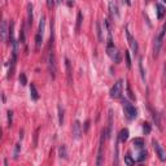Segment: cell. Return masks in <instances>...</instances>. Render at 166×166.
Segmentation results:
<instances>
[{
	"label": "cell",
	"instance_id": "cell-13",
	"mask_svg": "<svg viewBox=\"0 0 166 166\" xmlns=\"http://www.w3.org/2000/svg\"><path fill=\"white\" fill-rule=\"evenodd\" d=\"M109 10H110V15L112 17H118L120 16V12H118V7L114 1H110L109 3Z\"/></svg>",
	"mask_w": 166,
	"mask_h": 166
},
{
	"label": "cell",
	"instance_id": "cell-21",
	"mask_svg": "<svg viewBox=\"0 0 166 166\" xmlns=\"http://www.w3.org/2000/svg\"><path fill=\"white\" fill-rule=\"evenodd\" d=\"M96 33H98V39L101 43L104 40V38H103V30H101V24L99 21L96 22Z\"/></svg>",
	"mask_w": 166,
	"mask_h": 166
},
{
	"label": "cell",
	"instance_id": "cell-10",
	"mask_svg": "<svg viewBox=\"0 0 166 166\" xmlns=\"http://www.w3.org/2000/svg\"><path fill=\"white\" fill-rule=\"evenodd\" d=\"M65 68H66V77H68L69 84H73V70H71V64L68 57H65Z\"/></svg>",
	"mask_w": 166,
	"mask_h": 166
},
{
	"label": "cell",
	"instance_id": "cell-23",
	"mask_svg": "<svg viewBox=\"0 0 166 166\" xmlns=\"http://www.w3.org/2000/svg\"><path fill=\"white\" fill-rule=\"evenodd\" d=\"M57 110H59V123H60V126H62L64 124V109L61 105L57 107Z\"/></svg>",
	"mask_w": 166,
	"mask_h": 166
},
{
	"label": "cell",
	"instance_id": "cell-6",
	"mask_svg": "<svg viewBox=\"0 0 166 166\" xmlns=\"http://www.w3.org/2000/svg\"><path fill=\"white\" fill-rule=\"evenodd\" d=\"M107 138V131L103 130L101 131V138H100V144H99V151H98V160H96V165L100 166L103 164V148H104V140Z\"/></svg>",
	"mask_w": 166,
	"mask_h": 166
},
{
	"label": "cell",
	"instance_id": "cell-19",
	"mask_svg": "<svg viewBox=\"0 0 166 166\" xmlns=\"http://www.w3.org/2000/svg\"><path fill=\"white\" fill-rule=\"evenodd\" d=\"M132 144H134L135 148L142 149L143 147H144V139H143V138H135V139L132 140Z\"/></svg>",
	"mask_w": 166,
	"mask_h": 166
},
{
	"label": "cell",
	"instance_id": "cell-7",
	"mask_svg": "<svg viewBox=\"0 0 166 166\" xmlns=\"http://www.w3.org/2000/svg\"><path fill=\"white\" fill-rule=\"evenodd\" d=\"M152 144H153V148H154V151H156L158 158L161 160V161H166V152L164 151V148L160 145V143L157 142V140H153V142H152Z\"/></svg>",
	"mask_w": 166,
	"mask_h": 166
},
{
	"label": "cell",
	"instance_id": "cell-27",
	"mask_svg": "<svg viewBox=\"0 0 166 166\" xmlns=\"http://www.w3.org/2000/svg\"><path fill=\"white\" fill-rule=\"evenodd\" d=\"M124 56H126V66L129 69H131V59H130L129 51H124Z\"/></svg>",
	"mask_w": 166,
	"mask_h": 166
},
{
	"label": "cell",
	"instance_id": "cell-28",
	"mask_svg": "<svg viewBox=\"0 0 166 166\" xmlns=\"http://www.w3.org/2000/svg\"><path fill=\"white\" fill-rule=\"evenodd\" d=\"M143 132H144L145 135H148L149 132H151V124L147 123V122L143 123Z\"/></svg>",
	"mask_w": 166,
	"mask_h": 166
},
{
	"label": "cell",
	"instance_id": "cell-24",
	"mask_svg": "<svg viewBox=\"0 0 166 166\" xmlns=\"http://www.w3.org/2000/svg\"><path fill=\"white\" fill-rule=\"evenodd\" d=\"M139 70H140V74H142V79L145 82V71H144V68H143V59L142 57L139 59Z\"/></svg>",
	"mask_w": 166,
	"mask_h": 166
},
{
	"label": "cell",
	"instance_id": "cell-11",
	"mask_svg": "<svg viewBox=\"0 0 166 166\" xmlns=\"http://www.w3.org/2000/svg\"><path fill=\"white\" fill-rule=\"evenodd\" d=\"M30 96H31V99L34 101L39 100V93H38V90L34 83H30Z\"/></svg>",
	"mask_w": 166,
	"mask_h": 166
},
{
	"label": "cell",
	"instance_id": "cell-18",
	"mask_svg": "<svg viewBox=\"0 0 166 166\" xmlns=\"http://www.w3.org/2000/svg\"><path fill=\"white\" fill-rule=\"evenodd\" d=\"M82 21H83V15H82V12H78V15H77V25H75V33L77 34H78L79 30H81Z\"/></svg>",
	"mask_w": 166,
	"mask_h": 166
},
{
	"label": "cell",
	"instance_id": "cell-5",
	"mask_svg": "<svg viewBox=\"0 0 166 166\" xmlns=\"http://www.w3.org/2000/svg\"><path fill=\"white\" fill-rule=\"evenodd\" d=\"M48 71L52 79H55V77H56V59H55L53 51H48Z\"/></svg>",
	"mask_w": 166,
	"mask_h": 166
},
{
	"label": "cell",
	"instance_id": "cell-32",
	"mask_svg": "<svg viewBox=\"0 0 166 166\" xmlns=\"http://www.w3.org/2000/svg\"><path fill=\"white\" fill-rule=\"evenodd\" d=\"M20 83H21L22 86H25V84L27 83V81H26V75H25L24 73H21V74H20Z\"/></svg>",
	"mask_w": 166,
	"mask_h": 166
},
{
	"label": "cell",
	"instance_id": "cell-3",
	"mask_svg": "<svg viewBox=\"0 0 166 166\" xmlns=\"http://www.w3.org/2000/svg\"><path fill=\"white\" fill-rule=\"evenodd\" d=\"M123 110H124V116L129 120H135L138 116V112L135 109V107L132 104H130L127 100H123Z\"/></svg>",
	"mask_w": 166,
	"mask_h": 166
},
{
	"label": "cell",
	"instance_id": "cell-26",
	"mask_svg": "<svg viewBox=\"0 0 166 166\" xmlns=\"http://www.w3.org/2000/svg\"><path fill=\"white\" fill-rule=\"evenodd\" d=\"M124 164L129 165V166H131V165H134V164H135V161L131 158V156H130L129 153H127L126 156H124Z\"/></svg>",
	"mask_w": 166,
	"mask_h": 166
},
{
	"label": "cell",
	"instance_id": "cell-38",
	"mask_svg": "<svg viewBox=\"0 0 166 166\" xmlns=\"http://www.w3.org/2000/svg\"><path fill=\"white\" fill-rule=\"evenodd\" d=\"M62 1V0H57V4H60V3H61Z\"/></svg>",
	"mask_w": 166,
	"mask_h": 166
},
{
	"label": "cell",
	"instance_id": "cell-17",
	"mask_svg": "<svg viewBox=\"0 0 166 166\" xmlns=\"http://www.w3.org/2000/svg\"><path fill=\"white\" fill-rule=\"evenodd\" d=\"M112 124H113V112L109 110V122H108V130H107V138L112 135Z\"/></svg>",
	"mask_w": 166,
	"mask_h": 166
},
{
	"label": "cell",
	"instance_id": "cell-2",
	"mask_svg": "<svg viewBox=\"0 0 166 166\" xmlns=\"http://www.w3.org/2000/svg\"><path fill=\"white\" fill-rule=\"evenodd\" d=\"M107 53H108V56H109L116 64H120V62H121V52H118V49L116 48L113 43L108 44V47H107Z\"/></svg>",
	"mask_w": 166,
	"mask_h": 166
},
{
	"label": "cell",
	"instance_id": "cell-12",
	"mask_svg": "<svg viewBox=\"0 0 166 166\" xmlns=\"http://www.w3.org/2000/svg\"><path fill=\"white\" fill-rule=\"evenodd\" d=\"M156 12H157V18L158 20H162L164 18V16H165V13H166V9H165V7L162 4H156Z\"/></svg>",
	"mask_w": 166,
	"mask_h": 166
},
{
	"label": "cell",
	"instance_id": "cell-35",
	"mask_svg": "<svg viewBox=\"0 0 166 166\" xmlns=\"http://www.w3.org/2000/svg\"><path fill=\"white\" fill-rule=\"evenodd\" d=\"M46 1H47V7H48V8H52V7H53L55 0H46Z\"/></svg>",
	"mask_w": 166,
	"mask_h": 166
},
{
	"label": "cell",
	"instance_id": "cell-15",
	"mask_svg": "<svg viewBox=\"0 0 166 166\" xmlns=\"http://www.w3.org/2000/svg\"><path fill=\"white\" fill-rule=\"evenodd\" d=\"M33 20H34V16H33V4L29 3L27 4V22H29V26L33 25Z\"/></svg>",
	"mask_w": 166,
	"mask_h": 166
},
{
	"label": "cell",
	"instance_id": "cell-29",
	"mask_svg": "<svg viewBox=\"0 0 166 166\" xmlns=\"http://www.w3.org/2000/svg\"><path fill=\"white\" fill-rule=\"evenodd\" d=\"M145 158H147V152H145V151H142V152L139 153V156H138V161L142 162V161H144Z\"/></svg>",
	"mask_w": 166,
	"mask_h": 166
},
{
	"label": "cell",
	"instance_id": "cell-37",
	"mask_svg": "<svg viewBox=\"0 0 166 166\" xmlns=\"http://www.w3.org/2000/svg\"><path fill=\"white\" fill-rule=\"evenodd\" d=\"M73 4H74V1H71V0H69V1H68V5H69V7H71Z\"/></svg>",
	"mask_w": 166,
	"mask_h": 166
},
{
	"label": "cell",
	"instance_id": "cell-4",
	"mask_svg": "<svg viewBox=\"0 0 166 166\" xmlns=\"http://www.w3.org/2000/svg\"><path fill=\"white\" fill-rule=\"evenodd\" d=\"M122 90H123V81L122 79H120V81L116 82L114 86L110 88V98H113V99L121 98V95H122Z\"/></svg>",
	"mask_w": 166,
	"mask_h": 166
},
{
	"label": "cell",
	"instance_id": "cell-25",
	"mask_svg": "<svg viewBox=\"0 0 166 166\" xmlns=\"http://www.w3.org/2000/svg\"><path fill=\"white\" fill-rule=\"evenodd\" d=\"M44 27H46V18L42 17V18H40V22H39V30H38V33H39V34L43 35Z\"/></svg>",
	"mask_w": 166,
	"mask_h": 166
},
{
	"label": "cell",
	"instance_id": "cell-1",
	"mask_svg": "<svg viewBox=\"0 0 166 166\" xmlns=\"http://www.w3.org/2000/svg\"><path fill=\"white\" fill-rule=\"evenodd\" d=\"M165 34H166V22L162 25L161 30L160 33L154 37V47H153V55L154 57H157L160 55V51H161V47H162V43H164V38H165Z\"/></svg>",
	"mask_w": 166,
	"mask_h": 166
},
{
	"label": "cell",
	"instance_id": "cell-39",
	"mask_svg": "<svg viewBox=\"0 0 166 166\" xmlns=\"http://www.w3.org/2000/svg\"><path fill=\"white\" fill-rule=\"evenodd\" d=\"M164 3H166V0H164Z\"/></svg>",
	"mask_w": 166,
	"mask_h": 166
},
{
	"label": "cell",
	"instance_id": "cell-30",
	"mask_svg": "<svg viewBox=\"0 0 166 166\" xmlns=\"http://www.w3.org/2000/svg\"><path fill=\"white\" fill-rule=\"evenodd\" d=\"M12 122H13V112L12 110H8V126H12Z\"/></svg>",
	"mask_w": 166,
	"mask_h": 166
},
{
	"label": "cell",
	"instance_id": "cell-16",
	"mask_svg": "<svg viewBox=\"0 0 166 166\" xmlns=\"http://www.w3.org/2000/svg\"><path fill=\"white\" fill-rule=\"evenodd\" d=\"M42 43H43V35L38 33V34L35 35V49H37V51H39L42 48Z\"/></svg>",
	"mask_w": 166,
	"mask_h": 166
},
{
	"label": "cell",
	"instance_id": "cell-20",
	"mask_svg": "<svg viewBox=\"0 0 166 166\" xmlns=\"http://www.w3.org/2000/svg\"><path fill=\"white\" fill-rule=\"evenodd\" d=\"M118 138H120V140L122 143H124L127 139H129V130L127 129H122L120 132V135H118Z\"/></svg>",
	"mask_w": 166,
	"mask_h": 166
},
{
	"label": "cell",
	"instance_id": "cell-36",
	"mask_svg": "<svg viewBox=\"0 0 166 166\" xmlns=\"http://www.w3.org/2000/svg\"><path fill=\"white\" fill-rule=\"evenodd\" d=\"M122 1H123L126 5H131V0H122Z\"/></svg>",
	"mask_w": 166,
	"mask_h": 166
},
{
	"label": "cell",
	"instance_id": "cell-34",
	"mask_svg": "<svg viewBox=\"0 0 166 166\" xmlns=\"http://www.w3.org/2000/svg\"><path fill=\"white\" fill-rule=\"evenodd\" d=\"M20 43H25V33H24V27L21 29V33H20Z\"/></svg>",
	"mask_w": 166,
	"mask_h": 166
},
{
	"label": "cell",
	"instance_id": "cell-31",
	"mask_svg": "<svg viewBox=\"0 0 166 166\" xmlns=\"http://www.w3.org/2000/svg\"><path fill=\"white\" fill-rule=\"evenodd\" d=\"M127 96H129L131 100H135V95L132 93V91H131V88H130L129 84H127Z\"/></svg>",
	"mask_w": 166,
	"mask_h": 166
},
{
	"label": "cell",
	"instance_id": "cell-22",
	"mask_svg": "<svg viewBox=\"0 0 166 166\" xmlns=\"http://www.w3.org/2000/svg\"><path fill=\"white\" fill-rule=\"evenodd\" d=\"M59 156H60V158H64V160L68 158V152H66V147L65 145H61L59 148Z\"/></svg>",
	"mask_w": 166,
	"mask_h": 166
},
{
	"label": "cell",
	"instance_id": "cell-14",
	"mask_svg": "<svg viewBox=\"0 0 166 166\" xmlns=\"http://www.w3.org/2000/svg\"><path fill=\"white\" fill-rule=\"evenodd\" d=\"M1 40L3 42H7V33H9V30H8V24L7 21H3L1 22Z\"/></svg>",
	"mask_w": 166,
	"mask_h": 166
},
{
	"label": "cell",
	"instance_id": "cell-33",
	"mask_svg": "<svg viewBox=\"0 0 166 166\" xmlns=\"http://www.w3.org/2000/svg\"><path fill=\"white\" fill-rule=\"evenodd\" d=\"M20 148H21V145H20V144H16L15 154H13V158H17V157H18V153H20Z\"/></svg>",
	"mask_w": 166,
	"mask_h": 166
},
{
	"label": "cell",
	"instance_id": "cell-8",
	"mask_svg": "<svg viewBox=\"0 0 166 166\" xmlns=\"http://www.w3.org/2000/svg\"><path fill=\"white\" fill-rule=\"evenodd\" d=\"M126 37H127V40H129V44H130V47H131L132 52H134V53H138V51H139L138 42L135 40V38L132 37L131 34H130V31H129V29H127V27H126Z\"/></svg>",
	"mask_w": 166,
	"mask_h": 166
},
{
	"label": "cell",
	"instance_id": "cell-9",
	"mask_svg": "<svg viewBox=\"0 0 166 166\" xmlns=\"http://www.w3.org/2000/svg\"><path fill=\"white\" fill-rule=\"evenodd\" d=\"M82 132H83V130H82L81 122H79V121H75L74 124H73V136H74V139H81Z\"/></svg>",
	"mask_w": 166,
	"mask_h": 166
}]
</instances>
